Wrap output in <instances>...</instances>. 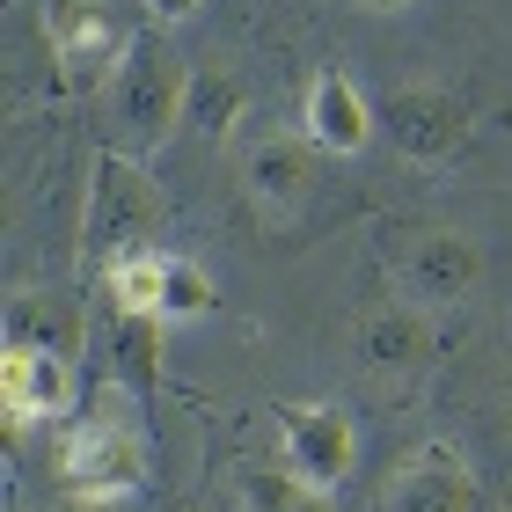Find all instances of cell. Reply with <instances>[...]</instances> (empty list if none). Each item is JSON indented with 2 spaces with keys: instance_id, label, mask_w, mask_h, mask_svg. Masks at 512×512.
I'll list each match as a JSON object with an SVG mask.
<instances>
[{
  "instance_id": "3",
  "label": "cell",
  "mask_w": 512,
  "mask_h": 512,
  "mask_svg": "<svg viewBox=\"0 0 512 512\" xmlns=\"http://www.w3.org/2000/svg\"><path fill=\"white\" fill-rule=\"evenodd\" d=\"M59 483L66 498H132L147 483V425L125 403V388H96L59 447Z\"/></svg>"
},
{
  "instance_id": "18",
  "label": "cell",
  "mask_w": 512,
  "mask_h": 512,
  "mask_svg": "<svg viewBox=\"0 0 512 512\" xmlns=\"http://www.w3.org/2000/svg\"><path fill=\"white\" fill-rule=\"evenodd\" d=\"M242 118V88L235 81H220V74H198L191 81V110H183V125H198L205 139H227Z\"/></svg>"
},
{
  "instance_id": "8",
  "label": "cell",
  "mask_w": 512,
  "mask_h": 512,
  "mask_svg": "<svg viewBox=\"0 0 512 512\" xmlns=\"http://www.w3.org/2000/svg\"><path fill=\"white\" fill-rule=\"evenodd\" d=\"M44 37H52V52H59V81L66 88L110 81L118 74L110 59H125V44L110 37L103 0H44Z\"/></svg>"
},
{
  "instance_id": "4",
  "label": "cell",
  "mask_w": 512,
  "mask_h": 512,
  "mask_svg": "<svg viewBox=\"0 0 512 512\" xmlns=\"http://www.w3.org/2000/svg\"><path fill=\"white\" fill-rule=\"evenodd\" d=\"M381 264H388V286L395 300L410 308H461L476 286H483V242L469 227H439V220H417V227H395L381 242Z\"/></svg>"
},
{
  "instance_id": "22",
  "label": "cell",
  "mask_w": 512,
  "mask_h": 512,
  "mask_svg": "<svg viewBox=\"0 0 512 512\" xmlns=\"http://www.w3.org/2000/svg\"><path fill=\"white\" fill-rule=\"evenodd\" d=\"M359 8H381V15H395V8H410V0H359Z\"/></svg>"
},
{
  "instance_id": "9",
  "label": "cell",
  "mask_w": 512,
  "mask_h": 512,
  "mask_svg": "<svg viewBox=\"0 0 512 512\" xmlns=\"http://www.w3.org/2000/svg\"><path fill=\"white\" fill-rule=\"evenodd\" d=\"M235 169L249 183L256 205H271V213H300L315 191V139L308 132H264V139H242Z\"/></svg>"
},
{
  "instance_id": "17",
  "label": "cell",
  "mask_w": 512,
  "mask_h": 512,
  "mask_svg": "<svg viewBox=\"0 0 512 512\" xmlns=\"http://www.w3.org/2000/svg\"><path fill=\"white\" fill-rule=\"evenodd\" d=\"M213 315V271L191 264V256H169V278H161V322H205Z\"/></svg>"
},
{
  "instance_id": "13",
  "label": "cell",
  "mask_w": 512,
  "mask_h": 512,
  "mask_svg": "<svg viewBox=\"0 0 512 512\" xmlns=\"http://www.w3.org/2000/svg\"><path fill=\"white\" fill-rule=\"evenodd\" d=\"M8 344H44V352L81 359V308L66 293H22L8 308Z\"/></svg>"
},
{
  "instance_id": "21",
  "label": "cell",
  "mask_w": 512,
  "mask_h": 512,
  "mask_svg": "<svg viewBox=\"0 0 512 512\" xmlns=\"http://www.w3.org/2000/svg\"><path fill=\"white\" fill-rule=\"evenodd\" d=\"M498 403H505V417H512V366H505V381H498Z\"/></svg>"
},
{
  "instance_id": "6",
  "label": "cell",
  "mask_w": 512,
  "mask_h": 512,
  "mask_svg": "<svg viewBox=\"0 0 512 512\" xmlns=\"http://www.w3.org/2000/svg\"><path fill=\"white\" fill-rule=\"evenodd\" d=\"M374 512H476V469L447 439H425L381 476Z\"/></svg>"
},
{
  "instance_id": "12",
  "label": "cell",
  "mask_w": 512,
  "mask_h": 512,
  "mask_svg": "<svg viewBox=\"0 0 512 512\" xmlns=\"http://www.w3.org/2000/svg\"><path fill=\"white\" fill-rule=\"evenodd\" d=\"M439 352V330H432V308H410V300H388L359 322V359L374 366V374H417V366H432Z\"/></svg>"
},
{
  "instance_id": "20",
  "label": "cell",
  "mask_w": 512,
  "mask_h": 512,
  "mask_svg": "<svg viewBox=\"0 0 512 512\" xmlns=\"http://www.w3.org/2000/svg\"><path fill=\"white\" fill-rule=\"evenodd\" d=\"M191 8H198V0H147V15H154V22H183Z\"/></svg>"
},
{
  "instance_id": "14",
  "label": "cell",
  "mask_w": 512,
  "mask_h": 512,
  "mask_svg": "<svg viewBox=\"0 0 512 512\" xmlns=\"http://www.w3.org/2000/svg\"><path fill=\"white\" fill-rule=\"evenodd\" d=\"M161 278H169V256L161 249H139L125 264L103 271V293H110V315H154L161 322Z\"/></svg>"
},
{
  "instance_id": "5",
  "label": "cell",
  "mask_w": 512,
  "mask_h": 512,
  "mask_svg": "<svg viewBox=\"0 0 512 512\" xmlns=\"http://www.w3.org/2000/svg\"><path fill=\"white\" fill-rule=\"evenodd\" d=\"M278 454H286V476L330 498L359 461V432L344 417V403H286L278 410Z\"/></svg>"
},
{
  "instance_id": "7",
  "label": "cell",
  "mask_w": 512,
  "mask_h": 512,
  "mask_svg": "<svg viewBox=\"0 0 512 512\" xmlns=\"http://www.w3.org/2000/svg\"><path fill=\"white\" fill-rule=\"evenodd\" d=\"M381 125H388L403 161H425L432 169V161L461 154V139H469V103H461L454 88H439V81H410V88H395L381 103Z\"/></svg>"
},
{
  "instance_id": "2",
  "label": "cell",
  "mask_w": 512,
  "mask_h": 512,
  "mask_svg": "<svg viewBox=\"0 0 512 512\" xmlns=\"http://www.w3.org/2000/svg\"><path fill=\"white\" fill-rule=\"evenodd\" d=\"M169 227L161 183L147 176V161H132L118 147H103L88 161V198H81V264H125V256L154 249V235Z\"/></svg>"
},
{
  "instance_id": "1",
  "label": "cell",
  "mask_w": 512,
  "mask_h": 512,
  "mask_svg": "<svg viewBox=\"0 0 512 512\" xmlns=\"http://www.w3.org/2000/svg\"><path fill=\"white\" fill-rule=\"evenodd\" d=\"M191 66H183L169 44H161L154 30L125 44L118 74L103 81V110H110V147L147 161L169 147V132L183 125V110H191Z\"/></svg>"
},
{
  "instance_id": "23",
  "label": "cell",
  "mask_w": 512,
  "mask_h": 512,
  "mask_svg": "<svg viewBox=\"0 0 512 512\" xmlns=\"http://www.w3.org/2000/svg\"><path fill=\"white\" fill-rule=\"evenodd\" d=\"M498 512H512V491H505V498H498Z\"/></svg>"
},
{
  "instance_id": "11",
  "label": "cell",
  "mask_w": 512,
  "mask_h": 512,
  "mask_svg": "<svg viewBox=\"0 0 512 512\" xmlns=\"http://www.w3.org/2000/svg\"><path fill=\"white\" fill-rule=\"evenodd\" d=\"M374 103L359 96L352 74H315L308 81V103H300V132L315 139V154H366V139H374Z\"/></svg>"
},
{
  "instance_id": "16",
  "label": "cell",
  "mask_w": 512,
  "mask_h": 512,
  "mask_svg": "<svg viewBox=\"0 0 512 512\" xmlns=\"http://www.w3.org/2000/svg\"><path fill=\"white\" fill-rule=\"evenodd\" d=\"M242 498H249V512H330L322 491H308L286 469H264V461H242Z\"/></svg>"
},
{
  "instance_id": "19",
  "label": "cell",
  "mask_w": 512,
  "mask_h": 512,
  "mask_svg": "<svg viewBox=\"0 0 512 512\" xmlns=\"http://www.w3.org/2000/svg\"><path fill=\"white\" fill-rule=\"evenodd\" d=\"M59 512H139L132 498H66Z\"/></svg>"
},
{
  "instance_id": "15",
  "label": "cell",
  "mask_w": 512,
  "mask_h": 512,
  "mask_svg": "<svg viewBox=\"0 0 512 512\" xmlns=\"http://www.w3.org/2000/svg\"><path fill=\"white\" fill-rule=\"evenodd\" d=\"M154 315H118V344H110V388H154Z\"/></svg>"
},
{
  "instance_id": "10",
  "label": "cell",
  "mask_w": 512,
  "mask_h": 512,
  "mask_svg": "<svg viewBox=\"0 0 512 512\" xmlns=\"http://www.w3.org/2000/svg\"><path fill=\"white\" fill-rule=\"evenodd\" d=\"M74 403V359L66 352H44V344H8L0 352V410L8 425H37V417H66Z\"/></svg>"
}]
</instances>
